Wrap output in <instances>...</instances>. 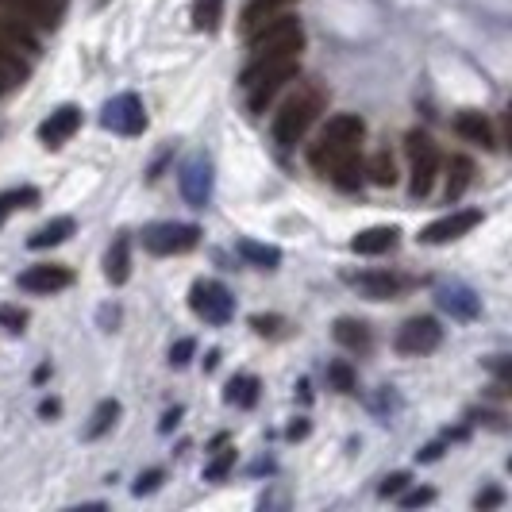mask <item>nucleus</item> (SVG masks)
<instances>
[{
    "label": "nucleus",
    "instance_id": "nucleus-23",
    "mask_svg": "<svg viewBox=\"0 0 512 512\" xmlns=\"http://www.w3.org/2000/svg\"><path fill=\"white\" fill-rule=\"evenodd\" d=\"M470 181H474V162H470V158H462V154H455V158L447 162V193H443V197H447V205H451V201H459L462 193L470 189Z\"/></svg>",
    "mask_w": 512,
    "mask_h": 512
},
{
    "label": "nucleus",
    "instance_id": "nucleus-5",
    "mask_svg": "<svg viewBox=\"0 0 512 512\" xmlns=\"http://www.w3.org/2000/svg\"><path fill=\"white\" fill-rule=\"evenodd\" d=\"M405 154H409V166H412L409 193L420 201V197H428V193H432L443 158H439L436 139H432L428 131H409V139H405Z\"/></svg>",
    "mask_w": 512,
    "mask_h": 512
},
{
    "label": "nucleus",
    "instance_id": "nucleus-27",
    "mask_svg": "<svg viewBox=\"0 0 512 512\" xmlns=\"http://www.w3.org/2000/svg\"><path fill=\"white\" fill-rule=\"evenodd\" d=\"M239 255L247 258L258 270H278L282 262V251L278 247H266V243H255V239H239Z\"/></svg>",
    "mask_w": 512,
    "mask_h": 512
},
{
    "label": "nucleus",
    "instance_id": "nucleus-19",
    "mask_svg": "<svg viewBox=\"0 0 512 512\" xmlns=\"http://www.w3.org/2000/svg\"><path fill=\"white\" fill-rule=\"evenodd\" d=\"M27 77H31V58H27V54L4 51V47H0V97L16 93Z\"/></svg>",
    "mask_w": 512,
    "mask_h": 512
},
{
    "label": "nucleus",
    "instance_id": "nucleus-6",
    "mask_svg": "<svg viewBox=\"0 0 512 512\" xmlns=\"http://www.w3.org/2000/svg\"><path fill=\"white\" fill-rule=\"evenodd\" d=\"M189 308H193L205 324L224 328L231 316H235V297H231V289L224 282L201 278V282H193V289H189Z\"/></svg>",
    "mask_w": 512,
    "mask_h": 512
},
{
    "label": "nucleus",
    "instance_id": "nucleus-35",
    "mask_svg": "<svg viewBox=\"0 0 512 512\" xmlns=\"http://www.w3.org/2000/svg\"><path fill=\"white\" fill-rule=\"evenodd\" d=\"M432 501H436V489H412V493L401 497V509H420V505H432Z\"/></svg>",
    "mask_w": 512,
    "mask_h": 512
},
{
    "label": "nucleus",
    "instance_id": "nucleus-37",
    "mask_svg": "<svg viewBox=\"0 0 512 512\" xmlns=\"http://www.w3.org/2000/svg\"><path fill=\"white\" fill-rule=\"evenodd\" d=\"M158 486H162V470H147V474H139V482L131 486V493L143 497V493H154Z\"/></svg>",
    "mask_w": 512,
    "mask_h": 512
},
{
    "label": "nucleus",
    "instance_id": "nucleus-43",
    "mask_svg": "<svg viewBox=\"0 0 512 512\" xmlns=\"http://www.w3.org/2000/svg\"><path fill=\"white\" fill-rule=\"evenodd\" d=\"M285 436H289V439H305L308 436V424H305V420H301V424H293Z\"/></svg>",
    "mask_w": 512,
    "mask_h": 512
},
{
    "label": "nucleus",
    "instance_id": "nucleus-16",
    "mask_svg": "<svg viewBox=\"0 0 512 512\" xmlns=\"http://www.w3.org/2000/svg\"><path fill=\"white\" fill-rule=\"evenodd\" d=\"M0 47H4V51L27 54V58L35 62V58H39V35H35V27L24 24L20 16H0Z\"/></svg>",
    "mask_w": 512,
    "mask_h": 512
},
{
    "label": "nucleus",
    "instance_id": "nucleus-28",
    "mask_svg": "<svg viewBox=\"0 0 512 512\" xmlns=\"http://www.w3.org/2000/svg\"><path fill=\"white\" fill-rule=\"evenodd\" d=\"M220 24H224V0H197L193 4V27L197 31H220Z\"/></svg>",
    "mask_w": 512,
    "mask_h": 512
},
{
    "label": "nucleus",
    "instance_id": "nucleus-9",
    "mask_svg": "<svg viewBox=\"0 0 512 512\" xmlns=\"http://www.w3.org/2000/svg\"><path fill=\"white\" fill-rule=\"evenodd\" d=\"M439 343H443V328H439L436 316H412L409 324L397 332V351L420 359V355H432Z\"/></svg>",
    "mask_w": 512,
    "mask_h": 512
},
{
    "label": "nucleus",
    "instance_id": "nucleus-45",
    "mask_svg": "<svg viewBox=\"0 0 512 512\" xmlns=\"http://www.w3.org/2000/svg\"><path fill=\"white\" fill-rule=\"evenodd\" d=\"M216 362H220V351H208V359H205V370H216Z\"/></svg>",
    "mask_w": 512,
    "mask_h": 512
},
{
    "label": "nucleus",
    "instance_id": "nucleus-39",
    "mask_svg": "<svg viewBox=\"0 0 512 512\" xmlns=\"http://www.w3.org/2000/svg\"><path fill=\"white\" fill-rule=\"evenodd\" d=\"M278 324H282V316H255V320H251V328H255L258 335H278Z\"/></svg>",
    "mask_w": 512,
    "mask_h": 512
},
{
    "label": "nucleus",
    "instance_id": "nucleus-31",
    "mask_svg": "<svg viewBox=\"0 0 512 512\" xmlns=\"http://www.w3.org/2000/svg\"><path fill=\"white\" fill-rule=\"evenodd\" d=\"M362 174H370V181L374 185H382V189H389L393 181H397V166H393V158H389V151H378L370 162H366V170Z\"/></svg>",
    "mask_w": 512,
    "mask_h": 512
},
{
    "label": "nucleus",
    "instance_id": "nucleus-3",
    "mask_svg": "<svg viewBox=\"0 0 512 512\" xmlns=\"http://www.w3.org/2000/svg\"><path fill=\"white\" fill-rule=\"evenodd\" d=\"M320 112H324V89H320V85L297 89V93L282 104V112L274 116V139H278V147H297L308 135V128L316 124Z\"/></svg>",
    "mask_w": 512,
    "mask_h": 512
},
{
    "label": "nucleus",
    "instance_id": "nucleus-18",
    "mask_svg": "<svg viewBox=\"0 0 512 512\" xmlns=\"http://www.w3.org/2000/svg\"><path fill=\"white\" fill-rule=\"evenodd\" d=\"M397 243H401V231L397 228H366L351 239V251L374 258V255H389Z\"/></svg>",
    "mask_w": 512,
    "mask_h": 512
},
{
    "label": "nucleus",
    "instance_id": "nucleus-26",
    "mask_svg": "<svg viewBox=\"0 0 512 512\" xmlns=\"http://www.w3.org/2000/svg\"><path fill=\"white\" fill-rule=\"evenodd\" d=\"M335 343H343L347 351H370V328L362 320L343 316V320H335Z\"/></svg>",
    "mask_w": 512,
    "mask_h": 512
},
{
    "label": "nucleus",
    "instance_id": "nucleus-29",
    "mask_svg": "<svg viewBox=\"0 0 512 512\" xmlns=\"http://www.w3.org/2000/svg\"><path fill=\"white\" fill-rule=\"evenodd\" d=\"M39 205V189L35 185H24V189H8V193H0V224L16 212V208H31Z\"/></svg>",
    "mask_w": 512,
    "mask_h": 512
},
{
    "label": "nucleus",
    "instance_id": "nucleus-10",
    "mask_svg": "<svg viewBox=\"0 0 512 512\" xmlns=\"http://www.w3.org/2000/svg\"><path fill=\"white\" fill-rule=\"evenodd\" d=\"M178 185H181V197L193 208H205L208 201H212V162H208L205 154H193V158L181 166Z\"/></svg>",
    "mask_w": 512,
    "mask_h": 512
},
{
    "label": "nucleus",
    "instance_id": "nucleus-41",
    "mask_svg": "<svg viewBox=\"0 0 512 512\" xmlns=\"http://www.w3.org/2000/svg\"><path fill=\"white\" fill-rule=\"evenodd\" d=\"M439 455H443V443H428L424 451H416V459H420V462H436Z\"/></svg>",
    "mask_w": 512,
    "mask_h": 512
},
{
    "label": "nucleus",
    "instance_id": "nucleus-7",
    "mask_svg": "<svg viewBox=\"0 0 512 512\" xmlns=\"http://www.w3.org/2000/svg\"><path fill=\"white\" fill-rule=\"evenodd\" d=\"M201 243V228L197 224H151L143 231V247L158 258H170V255H185Z\"/></svg>",
    "mask_w": 512,
    "mask_h": 512
},
{
    "label": "nucleus",
    "instance_id": "nucleus-34",
    "mask_svg": "<svg viewBox=\"0 0 512 512\" xmlns=\"http://www.w3.org/2000/svg\"><path fill=\"white\" fill-rule=\"evenodd\" d=\"M231 462H235V451H224L220 459H212L205 466V478H208V482H220V478H224V474L231 470Z\"/></svg>",
    "mask_w": 512,
    "mask_h": 512
},
{
    "label": "nucleus",
    "instance_id": "nucleus-22",
    "mask_svg": "<svg viewBox=\"0 0 512 512\" xmlns=\"http://www.w3.org/2000/svg\"><path fill=\"white\" fill-rule=\"evenodd\" d=\"M70 235H74V220H70V216H54V220H47L43 228L31 231L27 247H31V251H47V247H58V243H66Z\"/></svg>",
    "mask_w": 512,
    "mask_h": 512
},
{
    "label": "nucleus",
    "instance_id": "nucleus-32",
    "mask_svg": "<svg viewBox=\"0 0 512 512\" xmlns=\"http://www.w3.org/2000/svg\"><path fill=\"white\" fill-rule=\"evenodd\" d=\"M328 382L339 389V393H355V370L347 362H332L328 366Z\"/></svg>",
    "mask_w": 512,
    "mask_h": 512
},
{
    "label": "nucleus",
    "instance_id": "nucleus-13",
    "mask_svg": "<svg viewBox=\"0 0 512 512\" xmlns=\"http://www.w3.org/2000/svg\"><path fill=\"white\" fill-rule=\"evenodd\" d=\"M70 285H74V274H70L66 266H54V262L27 266L24 274H20V289H27V293H43V297L62 293V289H70Z\"/></svg>",
    "mask_w": 512,
    "mask_h": 512
},
{
    "label": "nucleus",
    "instance_id": "nucleus-4",
    "mask_svg": "<svg viewBox=\"0 0 512 512\" xmlns=\"http://www.w3.org/2000/svg\"><path fill=\"white\" fill-rule=\"evenodd\" d=\"M305 47V27L297 16H274L251 31V58H270V54H301Z\"/></svg>",
    "mask_w": 512,
    "mask_h": 512
},
{
    "label": "nucleus",
    "instance_id": "nucleus-2",
    "mask_svg": "<svg viewBox=\"0 0 512 512\" xmlns=\"http://www.w3.org/2000/svg\"><path fill=\"white\" fill-rule=\"evenodd\" d=\"M301 70V54H270V58H251L247 70L239 77V85L247 89V104L251 112H262L270 97L282 89L285 81H293Z\"/></svg>",
    "mask_w": 512,
    "mask_h": 512
},
{
    "label": "nucleus",
    "instance_id": "nucleus-11",
    "mask_svg": "<svg viewBox=\"0 0 512 512\" xmlns=\"http://www.w3.org/2000/svg\"><path fill=\"white\" fill-rule=\"evenodd\" d=\"M0 4L31 27H58L70 8V0H0Z\"/></svg>",
    "mask_w": 512,
    "mask_h": 512
},
{
    "label": "nucleus",
    "instance_id": "nucleus-36",
    "mask_svg": "<svg viewBox=\"0 0 512 512\" xmlns=\"http://www.w3.org/2000/svg\"><path fill=\"white\" fill-rule=\"evenodd\" d=\"M409 482H412L409 474H405V470H397V474H389L382 486H378V493H382V497H397V493L409 486Z\"/></svg>",
    "mask_w": 512,
    "mask_h": 512
},
{
    "label": "nucleus",
    "instance_id": "nucleus-17",
    "mask_svg": "<svg viewBox=\"0 0 512 512\" xmlns=\"http://www.w3.org/2000/svg\"><path fill=\"white\" fill-rule=\"evenodd\" d=\"M455 131H459L466 143H474V147H486V151H497V135H493V124H489L486 112H459L455 116Z\"/></svg>",
    "mask_w": 512,
    "mask_h": 512
},
{
    "label": "nucleus",
    "instance_id": "nucleus-24",
    "mask_svg": "<svg viewBox=\"0 0 512 512\" xmlns=\"http://www.w3.org/2000/svg\"><path fill=\"white\" fill-rule=\"evenodd\" d=\"M258 378L255 374H235L228 382V389H224V401L228 405H239V409H255L258 405Z\"/></svg>",
    "mask_w": 512,
    "mask_h": 512
},
{
    "label": "nucleus",
    "instance_id": "nucleus-33",
    "mask_svg": "<svg viewBox=\"0 0 512 512\" xmlns=\"http://www.w3.org/2000/svg\"><path fill=\"white\" fill-rule=\"evenodd\" d=\"M24 324H27L24 308H16V305L0 308V328H4V332H24Z\"/></svg>",
    "mask_w": 512,
    "mask_h": 512
},
{
    "label": "nucleus",
    "instance_id": "nucleus-30",
    "mask_svg": "<svg viewBox=\"0 0 512 512\" xmlns=\"http://www.w3.org/2000/svg\"><path fill=\"white\" fill-rule=\"evenodd\" d=\"M120 420V401H101L97 409H93V420H89V428H85V436L89 439H101L112 424Z\"/></svg>",
    "mask_w": 512,
    "mask_h": 512
},
{
    "label": "nucleus",
    "instance_id": "nucleus-20",
    "mask_svg": "<svg viewBox=\"0 0 512 512\" xmlns=\"http://www.w3.org/2000/svg\"><path fill=\"white\" fill-rule=\"evenodd\" d=\"M104 278L112 285H124L131 278V239L128 235H116V243L108 247L104 255Z\"/></svg>",
    "mask_w": 512,
    "mask_h": 512
},
{
    "label": "nucleus",
    "instance_id": "nucleus-12",
    "mask_svg": "<svg viewBox=\"0 0 512 512\" xmlns=\"http://www.w3.org/2000/svg\"><path fill=\"white\" fill-rule=\"evenodd\" d=\"M478 224H482L478 208H459V212H451V216H443V220H436V224H428V228L420 231V243L439 247V243H451V239H459L466 231H474Z\"/></svg>",
    "mask_w": 512,
    "mask_h": 512
},
{
    "label": "nucleus",
    "instance_id": "nucleus-14",
    "mask_svg": "<svg viewBox=\"0 0 512 512\" xmlns=\"http://www.w3.org/2000/svg\"><path fill=\"white\" fill-rule=\"evenodd\" d=\"M347 282L355 285L362 297H370V301H393V297H401V293L409 289V278H401V274H389V270L347 274Z\"/></svg>",
    "mask_w": 512,
    "mask_h": 512
},
{
    "label": "nucleus",
    "instance_id": "nucleus-15",
    "mask_svg": "<svg viewBox=\"0 0 512 512\" xmlns=\"http://www.w3.org/2000/svg\"><path fill=\"white\" fill-rule=\"evenodd\" d=\"M77 128H81V108L77 104H62V108H54L51 116L39 124V139H43V147H62V143L74 139Z\"/></svg>",
    "mask_w": 512,
    "mask_h": 512
},
{
    "label": "nucleus",
    "instance_id": "nucleus-38",
    "mask_svg": "<svg viewBox=\"0 0 512 512\" xmlns=\"http://www.w3.org/2000/svg\"><path fill=\"white\" fill-rule=\"evenodd\" d=\"M193 351H197V343H193V339H178V343L170 347V362H174V366H185V362L193 359Z\"/></svg>",
    "mask_w": 512,
    "mask_h": 512
},
{
    "label": "nucleus",
    "instance_id": "nucleus-25",
    "mask_svg": "<svg viewBox=\"0 0 512 512\" xmlns=\"http://www.w3.org/2000/svg\"><path fill=\"white\" fill-rule=\"evenodd\" d=\"M289 4H293V0H251V4L243 8V31L251 35V31H255V27H262L266 20L282 16Z\"/></svg>",
    "mask_w": 512,
    "mask_h": 512
},
{
    "label": "nucleus",
    "instance_id": "nucleus-8",
    "mask_svg": "<svg viewBox=\"0 0 512 512\" xmlns=\"http://www.w3.org/2000/svg\"><path fill=\"white\" fill-rule=\"evenodd\" d=\"M101 124L108 131H116V135H124V139L143 135V131H147V112H143V101H139L135 93H120V97H112V101L104 104Z\"/></svg>",
    "mask_w": 512,
    "mask_h": 512
},
{
    "label": "nucleus",
    "instance_id": "nucleus-40",
    "mask_svg": "<svg viewBox=\"0 0 512 512\" xmlns=\"http://www.w3.org/2000/svg\"><path fill=\"white\" fill-rule=\"evenodd\" d=\"M474 505H478V509H497V505H505V493H501V489H486V493H478Z\"/></svg>",
    "mask_w": 512,
    "mask_h": 512
},
{
    "label": "nucleus",
    "instance_id": "nucleus-21",
    "mask_svg": "<svg viewBox=\"0 0 512 512\" xmlns=\"http://www.w3.org/2000/svg\"><path fill=\"white\" fill-rule=\"evenodd\" d=\"M439 308H443V312H451L455 320H474V316L482 312V301H478L470 289L451 285V289H439Z\"/></svg>",
    "mask_w": 512,
    "mask_h": 512
},
{
    "label": "nucleus",
    "instance_id": "nucleus-42",
    "mask_svg": "<svg viewBox=\"0 0 512 512\" xmlns=\"http://www.w3.org/2000/svg\"><path fill=\"white\" fill-rule=\"evenodd\" d=\"M178 416H181V409L166 412V416H162V424H158V428H162V432H170V428H174V424H178Z\"/></svg>",
    "mask_w": 512,
    "mask_h": 512
},
{
    "label": "nucleus",
    "instance_id": "nucleus-1",
    "mask_svg": "<svg viewBox=\"0 0 512 512\" xmlns=\"http://www.w3.org/2000/svg\"><path fill=\"white\" fill-rule=\"evenodd\" d=\"M366 135V120L355 112H339L332 116L324 131L316 135V143L308 147V166L324 178H332L339 189H355L362 181L359 147Z\"/></svg>",
    "mask_w": 512,
    "mask_h": 512
},
{
    "label": "nucleus",
    "instance_id": "nucleus-44",
    "mask_svg": "<svg viewBox=\"0 0 512 512\" xmlns=\"http://www.w3.org/2000/svg\"><path fill=\"white\" fill-rule=\"evenodd\" d=\"M39 412H43V416H54V412H58V401H43Z\"/></svg>",
    "mask_w": 512,
    "mask_h": 512
}]
</instances>
